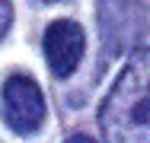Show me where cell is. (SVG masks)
I'll use <instances>...</instances> for the list:
<instances>
[{
    "mask_svg": "<svg viewBox=\"0 0 150 143\" xmlns=\"http://www.w3.org/2000/svg\"><path fill=\"white\" fill-rule=\"evenodd\" d=\"M99 124L109 143H150V48L131 51L99 108Z\"/></svg>",
    "mask_w": 150,
    "mask_h": 143,
    "instance_id": "cell-1",
    "label": "cell"
},
{
    "mask_svg": "<svg viewBox=\"0 0 150 143\" xmlns=\"http://www.w3.org/2000/svg\"><path fill=\"white\" fill-rule=\"evenodd\" d=\"M10 22H13V6H10V0H0V41L10 32Z\"/></svg>",
    "mask_w": 150,
    "mask_h": 143,
    "instance_id": "cell-5",
    "label": "cell"
},
{
    "mask_svg": "<svg viewBox=\"0 0 150 143\" xmlns=\"http://www.w3.org/2000/svg\"><path fill=\"white\" fill-rule=\"evenodd\" d=\"M48 3H54V0H48Z\"/></svg>",
    "mask_w": 150,
    "mask_h": 143,
    "instance_id": "cell-6",
    "label": "cell"
},
{
    "mask_svg": "<svg viewBox=\"0 0 150 143\" xmlns=\"http://www.w3.org/2000/svg\"><path fill=\"white\" fill-rule=\"evenodd\" d=\"M147 26L144 0H99V29L105 38V57L125 54Z\"/></svg>",
    "mask_w": 150,
    "mask_h": 143,
    "instance_id": "cell-2",
    "label": "cell"
},
{
    "mask_svg": "<svg viewBox=\"0 0 150 143\" xmlns=\"http://www.w3.org/2000/svg\"><path fill=\"white\" fill-rule=\"evenodd\" d=\"M86 51V35L74 19H54L45 32V57L58 80H67Z\"/></svg>",
    "mask_w": 150,
    "mask_h": 143,
    "instance_id": "cell-4",
    "label": "cell"
},
{
    "mask_svg": "<svg viewBox=\"0 0 150 143\" xmlns=\"http://www.w3.org/2000/svg\"><path fill=\"white\" fill-rule=\"evenodd\" d=\"M3 121L16 137H32L45 124V95L35 80L16 73L3 83Z\"/></svg>",
    "mask_w": 150,
    "mask_h": 143,
    "instance_id": "cell-3",
    "label": "cell"
}]
</instances>
